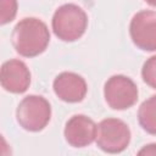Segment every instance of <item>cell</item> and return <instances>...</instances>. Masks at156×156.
Masks as SVG:
<instances>
[{"label": "cell", "instance_id": "obj_1", "mask_svg": "<svg viewBox=\"0 0 156 156\" xmlns=\"http://www.w3.org/2000/svg\"><path fill=\"white\" fill-rule=\"evenodd\" d=\"M11 39L13 48L21 56L34 57L46 50L50 41V32L41 20L26 17L15 26Z\"/></svg>", "mask_w": 156, "mask_h": 156}, {"label": "cell", "instance_id": "obj_2", "mask_svg": "<svg viewBox=\"0 0 156 156\" xmlns=\"http://www.w3.org/2000/svg\"><path fill=\"white\" fill-rule=\"evenodd\" d=\"M51 26L55 35L62 41H76L87 30L88 16L80 6L65 4L55 11Z\"/></svg>", "mask_w": 156, "mask_h": 156}, {"label": "cell", "instance_id": "obj_3", "mask_svg": "<svg viewBox=\"0 0 156 156\" xmlns=\"http://www.w3.org/2000/svg\"><path fill=\"white\" fill-rule=\"evenodd\" d=\"M51 118V106L40 95H28L18 104L16 119L18 124L28 132L43 130Z\"/></svg>", "mask_w": 156, "mask_h": 156}, {"label": "cell", "instance_id": "obj_4", "mask_svg": "<svg viewBox=\"0 0 156 156\" xmlns=\"http://www.w3.org/2000/svg\"><path fill=\"white\" fill-rule=\"evenodd\" d=\"M130 141V129L118 118H105L98 124L96 145L107 154H119Z\"/></svg>", "mask_w": 156, "mask_h": 156}, {"label": "cell", "instance_id": "obj_5", "mask_svg": "<svg viewBox=\"0 0 156 156\" xmlns=\"http://www.w3.org/2000/svg\"><path fill=\"white\" fill-rule=\"evenodd\" d=\"M138 87L127 76L116 74L110 77L104 87V96L107 105L113 110H127L138 100Z\"/></svg>", "mask_w": 156, "mask_h": 156}, {"label": "cell", "instance_id": "obj_6", "mask_svg": "<svg viewBox=\"0 0 156 156\" xmlns=\"http://www.w3.org/2000/svg\"><path fill=\"white\" fill-rule=\"evenodd\" d=\"M134 45L144 51H156V11L144 10L135 13L129 24Z\"/></svg>", "mask_w": 156, "mask_h": 156}, {"label": "cell", "instance_id": "obj_7", "mask_svg": "<svg viewBox=\"0 0 156 156\" xmlns=\"http://www.w3.org/2000/svg\"><path fill=\"white\" fill-rule=\"evenodd\" d=\"M63 134L71 146L85 147L96 140L98 126L85 115H74L67 121Z\"/></svg>", "mask_w": 156, "mask_h": 156}, {"label": "cell", "instance_id": "obj_8", "mask_svg": "<svg viewBox=\"0 0 156 156\" xmlns=\"http://www.w3.org/2000/svg\"><path fill=\"white\" fill-rule=\"evenodd\" d=\"M1 87L12 94L24 93L30 84V72L21 60H9L2 63L0 73Z\"/></svg>", "mask_w": 156, "mask_h": 156}, {"label": "cell", "instance_id": "obj_9", "mask_svg": "<svg viewBox=\"0 0 156 156\" xmlns=\"http://www.w3.org/2000/svg\"><path fill=\"white\" fill-rule=\"evenodd\" d=\"M56 96L65 102H79L82 101L88 91L85 79L73 72L60 73L52 83Z\"/></svg>", "mask_w": 156, "mask_h": 156}, {"label": "cell", "instance_id": "obj_10", "mask_svg": "<svg viewBox=\"0 0 156 156\" xmlns=\"http://www.w3.org/2000/svg\"><path fill=\"white\" fill-rule=\"evenodd\" d=\"M138 121L146 133L156 135V95L150 96L140 105Z\"/></svg>", "mask_w": 156, "mask_h": 156}, {"label": "cell", "instance_id": "obj_11", "mask_svg": "<svg viewBox=\"0 0 156 156\" xmlns=\"http://www.w3.org/2000/svg\"><path fill=\"white\" fill-rule=\"evenodd\" d=\"M143 80L152 89H156V55L149 57L141 68Z\"/></svg>", "mask_w": 156, "mask_h": 156}, {"label": "cell", "instance_id": "obj_12", "mask_svg": "<svg viewBox=\"0 0 156 156\" xmlns=\"http://www.w3.org/2000/svg\"><path fill=\"white\" fill-rule=\"evenodd\" d=\"M0 23L11 22L17 13V0H0Z\"/></svg>", "mask_w": 156, "mask_h": 156}, {"label": "cell", "instance_id": "obj_13", "mask_svg": "<svg viewBox=\"0 0 156 156\" xmlns=\"http://www.w3.org/2000/svg\"><path fill=\"white\" fill-rule=\"evenodd\" d=\"M138 155H156V143L145 145L141 150L138 151Z\"/></svg>", "mask_w": 156, "mask_h": 156}, {"label": "cell", "instance_id": "obj_14", "mask_svg": "<svg viewBox=\"0 0 156 156\" xmlns=\"http://www.w3.org/2000/svg\"><path fill=\"white\" fill-rule=\"evenodd\" d=\"M149 5H151V6H155L156 7V0H145Z\"/></svg>", "mask_w": 156, "mask_h": 156}]
</instances>
